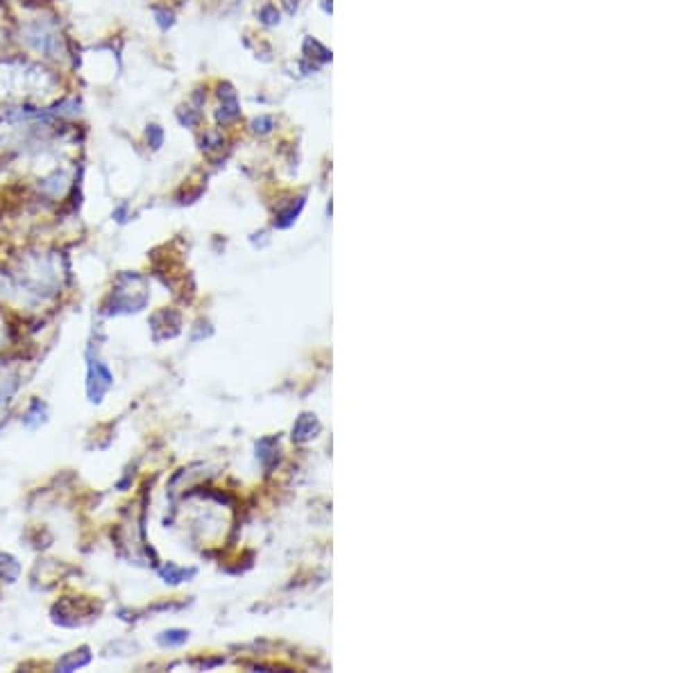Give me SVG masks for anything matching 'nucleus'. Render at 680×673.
Masks as SVG:
<instances>
[{
  "instance_id": "f8f14e48",
  "label": "nucleus",
  "mask_w": 680,
  "mask_h": 673,
  "mask_svg": "<svg viewBox=\"0 0 680 673\" xmlns=\"http://www.w3.org/2000/svg\"><path fill=\"white\" fill-rule=\"evenodd\" d=\"M148 143L152 146L155 150L157 148H162V143H164V132L159 125H148Z\"/></svg>"
},
{
  "instance_id": "7ed1b4c3",
  "label": "nucleus",
  "mask_w": 680,
  "mask_h": 673,
  "mask_svg": "<svg viewBox=\"0 0 680 673\" xmlns=\"http://www.w3.org/2000/svg\"><path fill=\"white\" fill-rule=\"evenodd\" d=\"M114 388V374L103 360L87 354V397L91 403H100Z\"/></svg>"
},
{
  "instance_id": "1a4fd4ad",
  "label": "nucleus",
  "mask_w": 680,
  "mask_h": 673,
  "mask_svg": "<svg viewBox=\"0 0 680 673\" xmlns=\"http://www.w3.org/2000/svg\"><path fill=\"white\" fill-rule=\"evenodd\" d=\"M159 574H162V578L166 580V583H173V585H180L184 583V580H189L195 576V569H180V567H175V565H164L162 569H159Z\"/></svg>"
},
{
  "instance_id": "ddd939ff",
  "label": "nucleus",
  "mask_w": 680,
  "mask_h": 673,
  "mask_svg": "<svg viewBox=\"0 0 680 673\" xmlns=\"http://www.w3.org/2000/svg\"><path fill=\"white\" fill-rule=\"evenodd\" d=\"M263 16H265V23H279V12H274L272 7H265L263 10Z\"/></svg>"
},
{
  "instance_id": "39448f33",
  "label": "nucleus",
  "mask_w": 680,
  "mask_h": 673,
  "mask_svg": "<svg viewBox=\"0 0 680 673\" xmlns=\"http://www.w3.org/2000/svg\"><path fill=\"white\" fill-rule=\"evenodd\" d=\"M16 390H19V372L10 367H0V406L12 401Z\"/></svg>"
},
{
  "instance_id": "4468645a",
  "label": "nucleus",
  "mask_w": 680,
  "mask_h": 673,
  "mask_svg": "<svg viewBox=\"0 0 680 673\" xmlns=\"http://www.w3.org/2000/svg\"><path fill=\"white\" fill-rule=\"evenodd\" d=\"M5 340H7V329H5V322L0 320V347L5 344Z\"/></svg>"
},
{
  "instance_id": "0eeeda50",
  "label": "nucleus",
  "mask_w": 680,
  "mask_h": 673,
  "mask_svg": "<svg viewBox=\"0 0 680 673\" xmlns=\"http://www.w3.org/2000/svg\"><path fill=\"white\" fill-rule=\"evenodd\" d=\"M19 574H21L19 560L10 553H0V578H3L5 583H16V580H19Z\"/></svg>"
},
{
  "instance_id": "f03ea898",
  "label": "nucleus",
  "mask_w": 680,
  "mask_h": 673,
  "mask_svg": "<svg viewBox=\"0 0 680 673\" xmlns=\"http://www.w3.org/2000/svg\"><path fill=\"white\" fill-rule=\"evenodd\" d=\"M134 277L132 274H123L116 290L112 292V299H109V315H128V313H137L146 304H148V290L132 288Z\"/></svg>"
},
{
  "instance_id": "6e6552de",
  "label": "nucleus",
  "mask_w": 680,
  "mask_h": 673,
  "mask_svg": "<svg viewBox=\"0 0 680 673\" xmlns=\"http://www.w3.org/2000/svg\"><path fill=\"white\" fill-rule=\"evenodd\" d=\"M315 433H317V422L313 415H302L295 428H293V437H295L297 442L311 440V437H315Z\"/></svg>"
},
{
  "instance_id": "f257e3e1",
  "label": "nucleus",
  "mask_w": 680,
  "mask_h": 673,
  "mask_svg": "<svg viewBox=\"0 0 680 673\" xmlns=\"http://www.w3.org/2000/svg\"><path fill=\"white\" fill-rule=\"evenodd\" d=\"M10 283L16 290L25 292L28 299H46L57 292V286H60V274H57V268L53 265V261H41V259H28L19 268L16 272L10 274Z\"/></svg>"
},
{
  "instance_id": "423d86ee",
  "label": "nucleus",
  "mask_w": 680,
  "mask_h": 673,
  "mask_svg": "<svg viewBox=\"0 0 680 673\" xmlns=\"http://www.w3.org/2000/svg\"><path fill=\"white\" fill-rule=\"evenodd\" d=\"M46 415H48V406L41 399H35L30 403L28 413L23 415V424L28 428H37L46 422Z\"/></svg>"
},
{
  "instance_id": "9b49d317",
  "label": "nucleus",
  "mask_w": 680,
  "mask_h": 673,
  "mask_svg": "<svg viewBox=\"0 0 680 673\" xmlns=\"http://www.w3.org/2000/svg\"><path fill=\"white\" fill-rule=\"evenodd\" d=\"M41 191H44L46 195H50V198L62 195V193L66 191V175L64 173H55L53 177L44 180V184H41Z\"/></svg>"
},
{
  "instance_id": "20e7f679",
  "label": "nucleus",
  "mask_w": 680,
  "mask_h": 673,
  "mask_svg": "<svg viewBox=\"0 0 680 673\" xmlns=\"http://www.w3.org/2000/svg\"><path fill=\"white\" fill-rule=\"evenodd\" d=\"M89 662H91V649H89V646H82V649L66 653L64 658L57 660V671L71 673V671H78L82 667H87Z\"/></svg>"
},
{
  "instance_id": "9d476101",
  "label": "nucleus",
  "mask_w": 680,
  "mask_h": 673,
  "mask_svg": "<svg viewBox=\"0 0 680 673\" xmlns=\"http://www.w3.org/2000/svg\"><path fill=\"white\" fill-rule=\"evenodd\" d=\"M189 639L186 630H164L162 635H157V644L164 646V649H175V646H182Z\"/></svg>"
}]
</instances>
